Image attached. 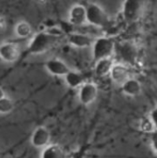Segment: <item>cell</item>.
<instances>
[{"mask_svg":"<svg viewBox=\"0 0 157 158\" xmlns=\"http://www.w3.org/2000/svg\"><path fill=\"white\" fill-rule=\"evenodd\" d=\"M151 145L155 153L157 155V131L151 134Z\"/></svg>","mask_w":157,"mask_h":158,"instance_id":"cell-20","label":"cell"},{"mask_svg":"<svg viewBox=\"0 0 157 158\" xmlns=\"http://www.w3.org/2000/svg\"><path fill=\"white\" fill-rule=\"evenodd\" d=\"M143 2L139 0H126L122 6L123 18L129 22H134L138 20L143 14Z\"/></svg>","mask_w":157,"mask_h":158,"instance_id":"cell-4","label":"cell"},{"mask_svg":"<svg viewBox=\"0 0 157 158\" xmlns=\"http://www.w3.org/2000/svg\"><path fill=\"white\" fill-rule=\"evenodd\" d=\"M4 97H6L5 92H4V90L0 87V99H2V98H4Z\"/></svg>","mask_w":157,"mask_h":158,"instance_id":"cell-23","label":"cell"},{"mask_svg":"<svg viewBox=\"0 0 157 158\" xmlns=\"http://www.w3.org/2000/svg\"><path fill=\"white\" fill-rule=\"evenodd\" d=\"M87 22L100 29L107 28L110 25V19L105 11L96 3H90L86 6Z\"/></svg>","mask_w":157,"mask_h":158,"instance_id":"cell-3","label":"cell"},{"mask_svg":"<svg viewBox=\"0 0 157 158\" xmlns=\"http://www.w3.org/2000/svg\"><path fill=\"white\" fill-rule=\"evenodd\" d=\"M98 87L93 82H85L79 91V100L84 106L92 105L97 98Z\"/></svg>","mask_w":157,"mask_h":158,"instance_id":"cell-6","label":"cell"},{"mask_svg":"<svg viewBox=\"0 0 157 158\" xmlns=\"http://www.w3.org/2000/svg\"><path fill=\"white\" fill-rule=\"evenodd\" d=\"M116 49L118 51V56L121 59L129 65L134 66L137 63L139 51L137 46L131 42H124L116 45Z\"/></svg>","mask_w":157,"mask_h":158,"instance_id":"cell-5","label":"cell"},{"mask_svg":"<svg viewBox=\"0 0 157 158\" xmlns=\"http://www.w3.org/2000/svg\"><path fill=\"white\" fill-rule=\"evenodd\" d=\"M44 67L50 74L58 77H65L71 70L64 61L58 58L47 60L44 64Z\"/></svg>","mask_w":157,"mask_h":158,"instance_id":"cell-9","label":"cell"},{"mask_svg":"<svg viewBox=\"0 0 157 158\" xmlns=\"http://www.w3.org/2000/svg\"><path fill=\"white\" fill-rule=\"evenodd\" d=\"M64 78L66 84L70 88H81V86L85 83L84 76L81 72L75 70H70Z\"/></svg>","mask_w":157,"mask_h":158,"instance_id":"cell-16","label":"cell"},{"mask_svg":"<svg viewBox=\"0 0 157 158\" xmlns=\"http://www.w3.org/2000/svg\"><path fill=\"white\" fill-rule=\"evenodd\" d=\"M116 43L110 37H98L93 44V58L95 62L104 59L111 58L116 50Z\"/></svg>","mask_w":157,"mask_h":158,"instance_id":"cell-2","label":"cell"},{"mask_svg":"<svg viewBox=\"0 0 157 158\" xmlns=\"http://www.w3.org/2000/svg\"><path fill=\"white\" fill-rule=\"evenodd\" d=\"M14 108V103L8 97L0 99V114H7Z\"/></svg>","mask_w":157,"mask_h":158,"instance_id":"cell-19","label":"cell"},{"mask_svg":"<svg viewBox=\"0 0 157 158\" xmlns=\"http://www.w3.org/2000/svg\"><path fill=\"white\" fill-rule=\"evenodd\" d=\"M149 118H151V120L153 121L155 129L157 131V107L154 108L151 112H150V115H149Z\"/></svg>","mask_w":157,"mask_h":158,"instance_id":"cell-21","label":"cell"},{"mask_svg":"<svg viewBox=\"0 0 157 158\" xmlns=\"http://www.w3.org/2000/svg\"><path fill=\"white\" fill-rule=\"evenodd\" d=\"M15 33L19 38H28L32 33V28L27 21H19L15 26Z\"/></svg>","mask_w":157,"mask_h":158,"instance_id":"cell-17","label":"cell"},{"mask_svg":"<svg viewBox=\"0 0 157 158\" xmlns=\"http://www.w3.org/2000/svg\"><path fill=\"white\" fill-rule=\"evenodd\" d=\"M121 90L126 95L134 97L142 93V83L137 79L130 78L121 85Z\"/></svg>","mask_w":157,"mask_h":158,"instance_id":"cell-14","label":"cell"},{"mask_svg":"<svg viewBox=\"0 0 157 158\" xmlns=\"http://www.w3.org/2000/svg\"><path fill=\"white\" fill-rule=\"evenodd\" d=\"M7 29V23L5 18L0 17V35L5 33Z\"/></svg>","mask_w":157,"mask_h":158,"instance_id":"cell-22","label":"cell"},{"mask_svg":"<svg viewBox=\"0 0 157 158\" xmlns=\"http://www.w3.org/2000/svg\"><path fill=\"white\" fill-rule=\"evenodd\" d=\"M140 130L144 132V133H150L152 134L153 132H155L156 131L153 121L151 120V118H144L141 120L140 122Z\"/></svg>","mask_w":157,"mask_h":158,"instance_id":"cell-18","label":"cell"},{"mask_svg":"<svg viewBox=\"0 0 157 158\" xmlns=\"http://www.w3.org/2000/svg\"><path fill=\"white\" fill-rule=\"evenodd\" d=\"M20 56L19 46L12 42H6L0 44V58L8 63L15 62Z\"/></svg>","mask_w":157,"mask_h":158,"instance_id":"cell-7","label":"cell"},{"mask_svg":"<svg viewBox=\"0 0 157 158\" xmlns=\"http://www.w3.org/2000/svg\"><path fill=\"white\" fill-rule=\"evenodd\" d=\"M94 40L92 36L88 34H83V33H78V32H73L68 34V42L69 44H71L74 47L78 48H86L93 46Z\"/></svg>","mask_w":157,"mask_h":158,"instance_id":"cell-12","label":"cell"},{"mask_svg":"<svg viewBox=\"0 0 157 158\" xmlns=\"http://www.w3.org/2000/svg\"><path fill=\"white\" fill-rule=\"evenodd\" d=\"M51 140L50 131L43 126L36 128L31 137V143L35 148H45L49 145Z\"/></svg>","mask_w":157,"mask_h":158,"instance_id":"cell-8","label":"cell"},{"mask_svg":"<svg viewBox=\"0 0 157 158\" xmlns=\"http://www.w3.org/2000/svg\"><path fill=\"white\" fill-rule=\"evenodd\" d=\"M115 65L112 58H104L95 63L94 66V74L96 77L102 78L106 75H110L113 66Z\"/></svg>","mask_w":157,"mask_h":158,"instance_id":"cell-13","label":"cell"},{"mask_svg":"<svg viewBox=\"0 0 157 158\" xmlns=\"http://www.w3.org/2000/svg\"><path fill=\"white\" fill-rule=\"evenodd\" d=\"M68 21L74 26H80L85 23L87 21L86 6L81 4H75L72 6L68 12Z\"/></svg>","mask_w":157,"mask_h":158,"instance_id":"cell-11","label":"cell"},{"mask_svg":"<svg viewBox=\"0 0 157 158\" xmlns=\"http://www.w3.org/2000/svg\"><path fill=\"white\" fill-rule=\"evenodd\" d=\"M41 158H67V155L62 146L54 143L43 149Z\"/></svg>","mask_w":157,"mask_h":158,"instance_id":"cell-15","label":"cell"},{"mask_svg":"<svg viewBox=\"0 0 157 158\" xmlns=\"http://www.w3.org/2000/svg\"><path fill=\"white\" fill-rule=\"evenodd\" d=\"M59 39L60 36L56 33L47 31H39L30 41L27 50L31 55L45 53L55 46L58 43Z\"/></svg>","mask_w":157,"mask_h":158,"instance_id":"cell-1","label":"cell"},{"mask_svg":"<svg viewBox=\"0 0 157 158\" xmlns=\"http://www.w3.org/2000/svg\"><path fill=\"white\" fill-rule=\"evenodd\" d=\"M110 77L112 81L118 84L123 85L129 79H130V71L129 68L121 63H116L110 72Z\"/></svg>","mask_w":157,"mask_h":158,"instance_id":"cell-10","label":"cell"}]
</instances>
